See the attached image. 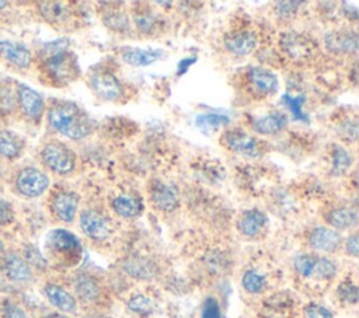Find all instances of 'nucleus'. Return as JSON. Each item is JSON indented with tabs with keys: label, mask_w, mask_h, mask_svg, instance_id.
<instances>
[{
	"label": "nucleus",
	"mask_w": 359,
	"mask_h": 318,
	"mask_svg": "<svg viewBox=\"0 0 359 318\" xmlns=\"http://www.w3.org/2000/svg\"><path fill=\"white\" fill-rule=\"evenodd\" d=\"M50 50L41 64L45 81L53 87H65L80 76V66L76 55L66 49L65 43L53 42Z\"/></svg>",
	"instance_id": "obj_1"
},
{
	"label": "nucleus",
	"mask_w": 359,
	"mask_h": 318,
	"mask_svg": "<svg viewBox=\"0 0 359 318\" xmlns=\"http://www.w3.org/2000/svg\"><path fill=\"white\" fill-rule=\"evenodd\" d=\"M49 125L60 134L79 140L91 133L93 125L88 115L74 102H56L48 111Z\"/></svg>",
	"instance_id": "obj_2"
},
{
	"label": "nucleus",
	"mask_w": 359,
	"mask_h": 318,
	"mask_svg": "<svg viewBox=\"0 0 359 318\" xmlns=\"http://www.w3.org/2000/svg\"><path fill=\"white\" fill-rule=\"evenodd\" d=\"M45 249L49 259L62 266H74L83 252L79 238L65 228H55L48 234Z\"/></svg>",
	"instance_id": "obj_3"
},
{
	"label": "nucleus",
	"mask_w": 359,
	"mask_h": 318,
	"mask_svg": "<svg viewBox=\"0 0 359 318\" xmlns=\"http://www.w3.org/2000/svg\"><path fill=\"white\" fill-rule=\"evenodd\" d=\"M43 164L57 174H69L76 167V155L70 147L60 141H49L41 150Z\"/></svg>",
	"instance_id": "obj_4"
},
{
	"label": "nucleus",
	"mask_w": 359,
	"mask_h": 318,
	"mask_svg": "<svg viewBox=\"0 0 359 318\" xmlns=\"http://www.w3.org/2000/svg\"><path fill=\"white\" fill-rule=\"evenodd\" d=\"M90 88L104 101H118L123 95V84L108 70H98L90 77Z\"/></svg>",
	"instance_id": "obj_5"
},
{
	"label": "nucleus",
	"mask_w": 359,
	"mask_h": 318,
	"mask_svg": "<svg viewBox=\"0 0 359 318\" xmlns=\"http://www.w3.org/2000/svg\"><path fill=\"white\" fill-rule=\"evenodd\" d=\"M220 140L229 150L245 157L255 158L261 153L258 140L241 129L226 130Z\"/></svg>",
	"instance_id": "obj_6"
},
{
	"label": "nucleus",
	"mask_w": 359,
	"mask_h": 318,
	"mask_svg": "<svg viewBox=\"0 0 359 318\" xmlns=\"http://www.w3.org/2000/svg\"><path fill=\"white\" fill-rule=\"evenodd\" d=\"M15 186L18 192L27 198L41 196L49 186V178L38 168H24L15 178Z\"/></svg>",
	"instance_id": "obj_7"
},
{
	"label": "nucleus",
	"mask_w": 359,
	"mask_h": 318,
	"mask_svg": "<svg viewBox=\"0 0 359 318\" xmlns=\"http://www.w3.org/2000/svg\"><path fill=\"white\" fill-rule=\"evenodd\" d=\"M80 196L73 191H57L50 200V209L53 214L63 223H72L77 214Z\"/></svg>",
	"instance_id": "obj_8"
},
{
	"label": "nucleus",
	"mask_w": 359,
	"mask_h": 318,
	"mask_svg": "<svg viewBox=\"0 0 359 318\" xmlns=\"http://www.w3.org/2000/svg\"><path fill=\"white\" fill-rule=\"evenodd\" d=\"M80 227L88 238L95 241L105 240L111 233L107 217L94 209H86L80 213Z\"/></svg>",
	"instance_id": "obj_9"
},
{
	"label": "nucleus",
	"mask_w": 359,
	"mask_h": 318,
	"mask_svg": "<svg viewBox=\"0 0 359 318\" xmlns=\"http://www.w3.org/2000/svg\"><path fill=\"white\" fill-rule=\"evenodd\" d=\"M17 102L22 113L34 120H38L45 109L43 98L39 92L29 88L25 84H20L17 88Z\"/></svg>",
	"instance_id": "obj_10"
},
{
	"label": "nucleus",
	"mask_w": 359,
	"mask_h": 318,
	"mask_svg": "<svg viewBox=\"0 0 359 318\" xmlns=\"http://www.w3.org/2000/svg\"><path fill=\"white\" fill-rule=\"evenodd\" d=\"M1 272L3 275L15 283H25L32 277V269L25 262V259L14 252L6 254L1 262Z\"/></svg>",
	"instance_id": "obj_11"
},
{
	"label": "nucleus",
	"mask_w": 359,
	"mask_h": 318,
	"mask_svg": "<svg viewBox=\"0 0 359 318\" xmlns=\"http://www.w3.org/2000/svg\"><path fill=\"white\" fill-rule=\"evenodd\" d=\"M257 42H258L257 35L252 31H248V29L230 32L223 39L224 48L236 56L250 55L255 49Z\"/></svg>",
	"instance_id": "obj_12"
},
{
	"label": "nucleus",
	"mask_w": 359,
	"mask_h": 318,
	"mask_svg": "<svg viewBox=\"0 0 359 318\" xmlns=\"http://www.w3.org/2000/svg\"><path fill=\"white\" fill-rule=\"evenodd\" d=\"M150 199L161 210H174L180 203V195L174 185L154 181L150 186Z\"/></svg>",
	"instance_id": "obj_13"
},
{
	"label": "nucleus",
	"mask_w": 359,
	"mask_h": 318,
	"mask_svg": "<svg viewBox=\"0 0 359 318\" xmlns=\"http://www.w3.org/2000/svg\"><path fill=\"white\" fill-rule=\"evenodd\" d=\"M247 80L250 87L259 95H269L278 90V77L264 69V67H251L247 71Z\"/></svg>",
	"instance_id": "obj_14"
},
{
	"label": "nucleus",
	"mask_w": 359,
	"mask_h": 318,
	"mask_svg": "<svg viewBox=\"0 0 359 318\" xmlns=\"http://www.w3.org/2000/svg\"><path fill=\"white\" fill-rule=\"evenodd\" d=\"M43 294L48 301L62 314H72L77 310V301L74 296L59 284L46 283L43 286Z\"/></svg>",
	"instance_id": "obj_15"
},
{
	"label": "nucleus",
	"mask_w": 359,
	"mask_h": 318,
	"mask_svg": "<svg viewBox=\"0 0 359 318\" xmlns=\"http://www.w3.org/2000/svg\"><path fill=\"white\" fill-rule=\"evenodd\" d=\"M287 125V116L283 112L273 111L252 119V129L265 136H272L283 130Z\"/></svg>",
	"instance_id": "obj_16"
},
{
	"label": "nucleus",
	"mask_w": 359,
	"mask_h": 318,
	"mask_svg": "<svg viewBox=\"0 0 359 318\" xmlns=\"http://www.w3.org/2000/svg\"><path fill=\"white\" fill-rule=\"evenodd\" d=\"M309 242L311 248L321 252H332L341 242V235L337 230L330 227H317L310 233Z\"/></svg>",
	"instance_id": "obj_17"
},
{
	"label": "nucleus",
	"mask_w": 359,
	"mask_h": 318,
	"mask_svg": "<svg viewBox=\"0 0 359 318\" xmlns=\"http://www.w3.org/2000/svg\"><path fill=\"white\" fill-rule=\"evenodd\" d=\"M0 56L17 67L25 69L32 62V55L28 48L11 41H0Z\"/></svg>",
	"instance_id": "obj_18"
},
{
	"label": "nucleus",
	"mask_w": 359,
	"mask_h": 318,
	"mask_svg": "<svg viewBox=\"0 0 359 318\" xmlns=\"http://www.w3.org/2000/svg\"><path fill=\"white\" fill-rule=\"evenodd\" d=\"M111 207L118 216L130 219L142 213L143 202L135 193H121L111 200Z\"/></svg>",
	"instance_id": "obj_19"
},
{
	"label": "nucleus",
	"mask_w": 359,
	"mask_h": 318,
	"mask_svg": "<svg viewBox=\"0 0 359 318\" xmlns=\"http://www.w3.org/2000/svg\"><path fill=\"white\" fill-rule=\"evenodd\" d=\"M42 17L53 25H65L72 20V10L67 3L62 1H43L39 4Z\"/></svg>",
	"instance_id": "obj_20"
},
{
	"label": "nucleus",
	"mask_w": 359,
	"mask_h": 318,
	"mask_svg": "<svg viewBox=\"0 0 359 318\" xmlns=\"http://www.w3.org/2000/svg\"><path fill=\"white\" fill-rule=\"evenodd\" d=\"M266 224V216L258 209H250L238 219V230L245 237H257Z\"/></svg>",
	"instance_id": "obj_21"
},
{
	"label": "nucleus",
	"mask_w": 359,
	"mask_h": 318,
	"mask_svg": "<svg viewBox=\"0 0 359 318\" xmlns=\"http://www.w3.org/2000/svg\"><path fill=\"white\" fill-rule=\"evenodd\" d=\"M160 49H142V48H123L122 59L130 66H149L161 57Z\"/></svg>",
	"instance_id": "obj_22"
},
{
	"label": "nucleus",
	"mask_w": 359,
	"mask_h": 318,
	"mask_svg": "<svg viewBox=\"0 0 359 318\" xmlns=\"http://www.w3.org/2000/svg\"><path fill=\"white\" fill-rule=\"evenodd\" d=\"M327 221L334 230H346L356 224L358 213L352 207H335L327 213Z\"/></svg>",
	"instance_id": "obj_23"
},
{
	"label": "nucleus",
	"mask_w": 359,
	"mask_h": 318,
	"mask_svg": "<svg viewBox=\"0 0 359 318\" xmlns=\"http://www.w3.org/2000/svg\"><path fill=\"white\" fill-rule=\"evenodd\" d=\"M327 45L331 50L349 53L358 49V36L355 32H332L327 35Z\"/></svg>",
	"instance_id": "obj_24"
},
{
	"label": "nucleus",
	"mask_w": 359,
	"mask_h": 318,
	"mask_svg": "<svg viewBox=\"0 0 359 318\" xmlns=\"http://www.w3.org/2000/svg\"><path fill=\"white\" fill-rule=\"evenodd\" d=\"M74 291L79 296L80 300L83 301H94L100 296V286L95 282L94 277L87 276V275H80L74 280Z\"/></svg>",
	"instance_id": "obj_25"
},
{
	"label": "nucleus",
	"mask_w": 359,
	"mask_h": 318,
	"mask_svg": "<svg viewBox=\"0 0 359 318\" xmlns=\"http://www.w3.org/2000/svg\"><path fill=\"white\" fill-rule=\"evenodd\" d=\"M283 48L285 50L296 59H302L310 55L311 48H310V42L309 39H306L302 35L297 34H289L285 36L283 39Z\"/></svg>",
	"instance_id": "obj_26"
},
{
	"label": "nucleus",
	"mask_w": 359,
	"mask_h": 318,
	"mask_svg": "<svg viewBox=\"0 0 359 318\" xmlns=\"http://www.w3.org/2000/svg\"><path fill=\"white\" fill-rule=\"evenodd\" d=\"M21 147H22V143L14 133L0 127V157L14 158L20 155Z\"/></svg>",
	"instance_id": "obj_27"
},
{
	"label": "nucleus",
	"mask_w": 359,
	"mask_h": 318,
	"mask_svg": "<svg viewBox=\"0 0 359 318\" xmlns=\"http://www.w3.org/2000/svg\"><path fill=\"white\" fill-rule=\"evenodd\" d=\"M353 158L351 155V153L344 148L342 146H332V151H331V172L334 175H341L344 172H346L352 164Z\"/></svg>",
	"instance_id": "obj_28"
},
{
	"label": "nucleus",
	"mask_w": 359,
	"mask_h": 318,
	"mask_svg": "<svg viewBox=\"0 0 359 318\" xmlns=\"http://www.w3.org/2000/svg\"><path fill=\"white\" fill-rule=\"evenodd\" d=\"M241 283H243V287H244L248 293H252V294L261 293V291L265 289V286H266L265 276L261 275V273L257 272V270H252V269L244 272L243 279H241Z\"/></svg>",
	"instance_id": "obj_29"
},
{
	"label": "nucleus",
	"mask_w": 359,
	"mask_h": 318,
	"mask_svg": "<svg viewBox=\"0 0 359 318\" xmlns=\"http://www.w3.org/2000/svg\"><path fill=\"white\" fill-rule=\"evenodd\" d=\"M335 273H337V265L331 259L317 256L316 265H314V269H313V273H311V277H316V279H331V277L335 276Z\"/></svg>",
	"instance_id": "obj_30"
},
{
	"label": "nucleus",
	"mask_w": 359,
	"mask_h": 318,
	"mask_svg": "<svg viewBox=\"0 0 359 318\" xmlns=\"http://www.w3.org/2000/svg\"><path fill=\"white\" fill-rule=\"evenodd\" d=\"M125 270L129 275H132L135 277H140V279H147V277H150L154 273L153 266L147 261H144V259L129 261L125 265Z\"/></svg>",
	"instance_id": "obj_31"
},
{
	"label": "nucleus",
	"mask_w": 359,
	"mask_h": 318,
	"mask_svg": "<svg viewBox=\"0 0 359 318\" xmlns=\"http://www.w3.org/2000/svg\"><path fill=\"white\" fill-rule=\"evenodd\" d=\"M128 307L132 312H136L139 315H149L151 314L154 305H153V301L144 296V294H135L129 298V303H128Z\"/></svg>",
	"instance_id": "obj_32"
},
{
	"label": "nucleus",
	"mask_w": 359,
	"mask_h": 318,
	"mask_svg": "<svg viewBox=\"0 0 359 318\" xmlns=\"http://www.w3.org/2000/svg\"><path fill=\"white\" fill-rule=\"evenodd\" d=\"M104 22L109 29H114V31L126 32L130 29L129 18L122 13H116V11L108 13L107 15H104Z\"/></svg>",
	"instance_id": "obj_33"
},
{
	"label": "nucleus",
	"mask_w": 359,
	"mask_h": 318,
	"mask_svg": "<svg viewBox=\"0 0 359 318\" xmlns=\"http://www.w3.org/2000/svg\"><path fill=\"white\" fill-rule=\"evenodd\" d=\"M283 102L286 104V106L289 108V111L292 112V116L296 120H309L307 115L303 112V104H304V97L303 95H297V97H292L285 94L283 95Z\"/></svg>",
	"instance_id": "obj_34"
},
{
	"label": "nucleus",
	"mask_w": 359,
	"mask_h": 318,
	"mask_svg": "<svg viewBox=\"0 0 359 318\" xmlns=\"http://www.w3.org/2000/svg\"><path fill=\"white\" fill-rule=\"evenodd\" d=\"M135 24L137 27L139 31L142 32H147V34H151L157 29V25H158V20L154 14L151 13H146V11H142L139 14L135 15Z\"/></svg>",
	"instance_id": "obj_35"
},
{
	"label": "nucleus",
	"mask_w": 359,
	"mask_h": 318,
	"mask_svg": "<svg viewBox=\"0 0 359 318\" xmlns=\"http://www.w3.org/2000/svg\"><path fill=\"white\" fill-rule=\"evenodd\" d=\"M316 255H310V254H302L299 256L294 258V269L297 270L299 275L304 276V277H311L314 265H316Z\"/></svg>",
	"instance_id": "obj_36"
},
{
	"label": "nucleus",
	"mask_w": 359,
	"mask_h": 318,
	"mask_svg": "<svg viewBox=\"0 0 359 318\" xmlns=\"http://www.w3.org/2000/svg\"><path fill=\"white\" fill-rule=\"evenodd\" d=\"M227 122H229V118L224 115H219V113H206V115L198 116V119H196V125L205 130L216 129L220 125H224Z\"/></svg>",
	"instance_id": "obj_37"
},
{
	"label": "nucleus",
	"mask_w": 359,
	"mask_h": 318,
	"mask_svg": "<svg viewBox=\"0 0 359 318\" xmlns=\"http://www.w3.org/2000/svg\"><path fill=\"white\" fill-rule=\"evenodd\" d=\"M22 258H24L25 262L31 266V269H32V268L43 269V268H46V265H48L45 256L39 252L38 248H35V247H32V245L25 247V249H24V256H22Z\"/></svg>",
	"instance_id": "obj_38"
},
{
	"label": "nucleus",
	"mask_w": 359,
	"mask_h": 318,
	"mask_svg": "<svg viewBox=\"0 0 359 318\" xmlns=\"http://www.w3.org/2000/svg\"><path fill=\"white\" fill-rule=\"evenodd\" d=\"M0 317L1 318H28L25 310L13 301H4L1 304Z\"/></svg>",
	"instance_id": "obj_39"
},
{
	"label": "nucleus",
	"mask_w": 359,
	"mask_h": 318,
	"mask_svg": "<svg viewBox=\"0 0 359 318\" xmlns=\"http://www.w3.org/2000/svg\"><path fill=\"white\" fill-rule=\"evenodd\" d=\"M338 296L341 300L355 304L358 301V287L352 282H342L338 287Z\"/></svg>",
	"instance_id": "obj_40"
},
{
	"label": "nucleus",
	"mask_w": 359,
	"mask_h": 318,
	"mask_svg": "<svg viewBox=\"0 0 359 318\" xmlns=\"http://www.w3.org/2000/svg\"><path fill=\"white\" fill-rule=\"evenodd\" d=\"M201 318H222L220 315V307L216 298L208 297L203 301L202 311H201Z\"/></svg>",
	"instance_id": "obj_41"
},
{
	"label": "nucleus",
	"mask_w": 359,
	"mask_h": 318,
	"mask_svg": "<svg viewBox=\"0 0 359 318\" xmlns=\"http://www.w3.org/2000/svg\"><path fill=\"white\" fill-rule=\"evenodd\" d=\"M307 318H334L331 311L320 304H309L306 307Z\"/></svg>",
	"instance_id": "obj_42"
},
{
	"label": "nucleus",
	"mask_w": 359,
	"mask_h": 318,
	"mask_svg": "<svg viewBox=\"0 0 359 318\" xmlns=\"http://www.w3.org/2000/svg\"><path fill=\"white\" fill-rule=\"evenodd\" d=\"M302 6L300 1H279L276 3V13L279 17H290Z\"/></svg>",
	"instance_id": "obj_43"
},
{
	"label": "nucleus",
	"mask_w": 359,
	"mask_h": 318,
	"mask_svg": "<svg viewBox=\"0 0 359 318\" xmlns=\"http://www.w3.org/2000/svg\"><path fill=\"white\" fill-rule=\"evenodd\" d=\"M14 220V210L11 205L0 199V227L10 224Z\"/></svg>",
	"instance_id": "obj_44"
},
{
	"label": "nucleus",
	"mask_w": 359,
	"mask_h": 318,
	"mask_svg": "<svg viewBox=\"0 0 359 318\" xmlns=\"http://www.w3.org/2000/svg\"><path fill=\"white\" fill-rule=\"evenodd\" d=\"M345 249H346V254L351 255V256L358 255L359 245H358V235L356 234H352L351 237H348V240L345 242Z\"/></svg>",
	"instance_id": "obj_45"
},
{
	"label": "nucleus",
	"mask_w": 359,
	"mask_h": 318,
	"mask_svg": "<svg viewBox=\"0 0 359 318\" xmlns=\"http://www.w3.org/2000/svg\"><path fill=\"white\" fill-rule=\"evenodd\" d=\"M194 62H196V57H185L182 60L178 62V67H177V76H182L184 73H187V70L194 64Z\"/></svg>",
	"instance_id": "obj_46"
},
{
	"label": "nucleus",
	"mask_w": 359,
	"mask_h": 318,
	"mask_svg": "<svg viewBox=\"0 0 359 318\" xmlns=\"http://www.w3.org/2000/svg\"><path fill=\"white\" fill-rule=\"evenodd\" d=\"M42 318H69V317L65 315V314H62V312H49V314L43 315Z\"/></svg>",
	"instance_id": "obj_47"
},
{
	"label": "nucleus",
	"mask_w": 359,
	"mask_h": 318,
	"mask_svg": "<svg viewBox=\"0 0 359 318\" xmlns=\"http://www.w3.org/2000/svg\"><path fill=\"white\" fill-rule=\"evenodd\" d=\"M7 6V1H0V11Z\"/></svg>",
	"instance_id": "obj_48"
}]
</instances>
